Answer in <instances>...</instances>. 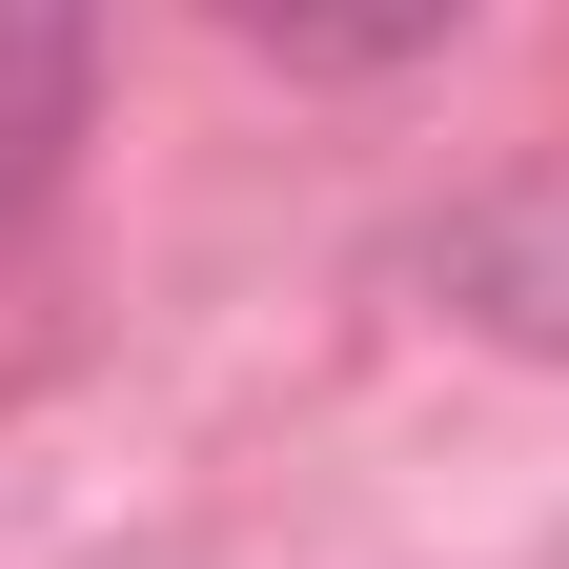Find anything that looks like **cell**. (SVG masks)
<instances>
[{"label": "cell", "instance_id": "cell-1", "mask_svg": "<svg viewBox=\"0 0 569 569\" xmlns=\"http://www.w3.org/2000/svg\"><path fill=\"white\" fill-rule=\"evenodd\" d=\"M82 82H102V0H0V244L82 163Z\"/></svg>", "mask_w": 569, "mask_h": 569}, {"label": "cell", "instance_id": "cell-2", "mask_svg": "<svg viewBox=\"0 0 569 569\" xmlns=\"http://www.w3.org/2000/svg\"><path fill=\"white\" fill-rule=\"evenodd\" d=\"M224 21H244L264 61H326V82H367V61H427L468 0H224Z\"/></svg>", "mask_w": 569, "mask_h": 569}]
</instances>
